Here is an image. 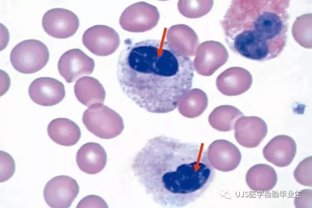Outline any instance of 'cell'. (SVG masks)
<instances>
[{"label":"cell","mask_w":312,"mask_h":208,"mask_svg":"<svg viewBox=\"0 0 312 208\" xmlns=\"http://www.w3.org/2000/svg\"><path fill=\"white\" fill-rule=\"evenodd\" d=\"M252 82V76L249 71L242 67H232L217 77L216 86L221 94L227 96H236L248 91Z\"/></svg>","instance_id":"2e32d148"},{"label":"cell","mask_w":312,"mask_h":208,"mask_svg":"<svg viewBox=\"0 0 312 208\" xmlns=\"http://www.w3.org/2000/svg\"><path fill=\"white\" fill-rule=\"evenodd\" d=\"M107 154L98 143L88 142L83 145L76 154V162L79 169L89 174L100 172L107 163Z\"/></svg>","instance_id":"ac0fdd59"},{"label":"cell","mask_w":312,"mask_h":208,"mask_svg":"<svg viewBox=\"0 0 312 208\" xmlns=\"http://www.w3.org/2000/svg\"><path fill=\"white\" fill-rule=\"evenodd\" d=\"M79 192L76 180L66 175L53 177L46 184L43 196L47 204L53 208H67Z\"/></svg>","instance_id":"ba28073f"},{"label":"cell","mask_w":312,"mask_h":208,"mask_svg":"<svg viewBox=\"0 0 312 208\" xmlns=\"http://www.w3.org/2000/svg\"><path fill=\"white\" fill-rule=\"evenodd\" d=\"M213 5V0H180L178 1L177 8L183 16L189 19H196L208 14Z\"/></svg>","instance_id":"d4e9b609"},{"label":"cell","mask_w":312,"mask_h":208,"mask_svg":"<svg viewBox=\"0 0 312 208\" xmlns=\"http://www.w3.org/2000/svg\"><path fill=\"white\" fill-rule=\"evenodd\" d=\"M82 40L89 51L98 56L113 54L120 44L117 33L104 25H96L87 29L83 34Z\"/></svg>","instance_id":"9c48e42d"},{"label":"cell","mask_w":312,"mask_h":208,"mask_svg":"<svg viewBox=\"0 0 312 208\" xmlns=\"http://www.w3.org/2000/svg\"><path fill=\"white\" fill-rule=\"evenodd\" d=\"M312 13L298 16L292 28V33L294 40L300 46L307 49L312 48Z\"/></svg>","instance_id":"cb8c5ba5"},{"label":"cell","mask_w":312,"mask_h":208,"mask_svg":"<svg viewBox=\"0 0 312 208\" xmlns=\"http://www.w3.org/2000/svg\"><path fill=\"white\" fill-rule=\"evenodd\" d=\"M77 207L107 208L108 206L105 201L101 197L96 195H89L82 199L78 204Z\"/></svg>","instance_id":"f1b7e54d"},{"label":"cell","mask_w":312,"mask_h":208,"mask_svg":"<svg viewBox=\"0 0 312 208\" xmlns=\"http://www.w3.org/2000/svg\"><path fill=\"white\" fill-rule=\"evenodd\" d=\"M206 93L198 88L190 89L178 99L177 107L184 117L193 118L201 115L208 106Z\"/></svg>","instance_id":"7402d4cb"},{"label":"cell","mask_w":312,"mask_h":208,"mask_svg":"<svg viewBox=\"0 0 312 208\" xmlns=\"http://www.w3.org/2000/svg\"><path fill=\"white\" fill-rule=\"evenodd\" d=\"M160 15L154 5L144 1L127 7L119 18V24L125 30L140 33L151 30L157 24Z\"/></svg>","instance_id":"8992f818"},{"label":"cell","mask_w":312,"mask_h":208,"mask_svg":"<svg viewBox=\"0 0 312 208\" xmlns=\"http://www.w3.org/2000/svg\"><path fill=\"white\" fill-rule=\"evenodd\" d=\"M244 116L236 107L224 105L214 108L209 114L208 121L211 126L220 132H229L234 129L236 120Z\"/></svg>","instance_id":"603a6c76"},{"label":"cell","mask_w":312,"mask_h":208,"mask_svg":"<svg viewBox=\"0 0 312 208\" xmlns=\"http://www.w3.org/2000/svg\"><path fill=\"white\" fill-rule=\"evenodd\" d=\"M15 170V161L8 153L0 151V182L9 179Z\"/></svg>","instance_id":"4316f807"},{"label":"cell","mask_w":312,"mask_h":208,"mask_svg":"<svg viewBox=\"0 0 312 208\" xmlns=\"http://www.w3.org/2000/svg\"><path fill=\"white\" fill-rule=\"evenodd\" d=\"M82 122L91 133L105 139L117 136L124 129L120 115L102 103L89 106L83 113Z\"/></svg>","instance_id":"277c9868"},{"label":"cell","mask_w":312,"mask_h":208,"mask_svg":"<svg viewBox=\"0 0 312 208\" xmlns=\"http://www.w3.org/2000/svg\"><path fill=\"white\" fill-rule=\"evenodd\" d=\"M207 156L211 166L223 172L234 170L241 160V154L238 148L225 139L213 141L208 148Z\"/></svg>","instance_id":"7c38bea8"},{"label":"cell","mask_w":312,"mask_h":208,"mask_svg":"<svg viewBox=\"0 0 312 208\" xmlns=\"http://www.w3.org/2000/svg\"><path fill=\"white\" fill-rule=\"evenodd\" d=\"M165 33L166 41L176 53L186 57L195 55L199 39L192 28L185 24H176L171 26Z\"/></svg>","instance_id":"9a60e30c"},{"label":"cell","mask_w":312,"mask_h":208,"mask_svg":"<svg viewBox=\"0 0 312 208\" xmlns=\"http://www.w3.org/2000/svg\"><path fill=\"white\" fill-rule=\"evenodd\" d=\"M229 58L228 52L220 42L207 40L200 43L194 59V70L199 75L210 76L223 66Z\"/></svg>","instance_id":"52a82bcc"},{"label":"cell","mask_w":312,"mask_h":208,"mask_svg":"<svg viewBox=\"0 0 312 208\" xmlns=\"http://www.w3.org/2000/svg\"><path fill=\"white\" fill-rule=\"evenodd\" d=\"M294 204L296 208L312 207V190L305 189L300 191L296 194L294 199Z\"/></svg>","instance_id":"83f0119b"},{"label":"cell","mask_w":312,"mask_h":208,"mask_svg":"<svg viewBox=\"0 0 312 208\" xmlns=\"http://www.w3.org/2000/svg\"><path fill=\"white\" fill-rule=\"evenodd\" d=\"M245 180L253 191L267 192L272 190L277 182V175L271 166L259 164L252 166L247 172Z\"/></svg>","instance_id":"ffe728a7"},{"label":"cell","mask_w":312,"mask_h":208,"mask_svg":"<svg viewBox=\"0 0 312 208\" xmlns=\"http://www.w3.org/2000/svg\"><path fill=\"white\" fill-rule=\"evenodd\" d=\"M49 58L48 48L37 39H27L19 43L13 48L10 56L14 68L25 74L39 71L46 65Z\"/></svg>","instance_id":"5b68a950"},{"label":"cell","mask_w":312,"mask_h":208,"mask_svg":"<svg viewBox=\"0 0 312 208\" xmlns=\"http://www.w3.org/2000/svg\"><path fill=\"white\" fill-rule=\"evenodd\" d=\"M74 92L77 99L87 107L102 104L106 95L102 85L97 79L90 76L79 78L74 85Z\"/></svg>","instance_id":"44dd1931"},{"label":"cell","mask_w":312,"mask_h":208,"mask_svg":"<svg viewBox=\"0 0 312 208\" xmlns=\"http://www.w3.org/2000/svg\"><path fill=\"white\" fill-rule=\"evenodd\" d=\"M47 133L56 143L64 146L75 145L81 136L80 130L74 121L66 118H57L48 124Z\"/></svg>","instance_id":"d6986e66"},{"label":"cell","mask_w":312,"mask_h":208,"mask_svg":"<svg viewBox=\"0 0 312 208\" xmlns=\"http://www.w3.org/2000/svg\"><path fill=\"white\" fill-rule=\"evenodd\" d=\"M234 137L241 146L247 148L257 147L266 137L268 128L266 122L255 116H243L235 123Z\"/></svg>","instance_id":"5bb4252c"},{"label":"cell","mask_w":312,"mask_h":208,"mask_svg":"<svg viewBox=\"0 0 312 208\" xmlns=\"http://www.w3.org/2000/svg\"><path fill=\"white\" fill-rule=\"evenodd\" d=\"M131 169L146 193L166 207H183L196 201L215 173L203 143L163 135L148 141L135 156Z\"/></svg>","instance_id":"6da1fadb"},{"label":"cell","mask_w":312,"mask_h":208,"mask_svg":"<svg viewBox=\"0 0 312 208\" xmlns=\"http://www.w3.org/2000/svg\"><path fill=\"white\" fill-rule=\"evenodd\" d=\"M77 16L68 9L56 8L49 10L42 19L44 30L57 38H66L73 36L79 27Z\"/></svg>","instance_id":"30bf717a"},{"label":"cell","mask_w":312,"mask_h":208,"mask_svg":"<svg viewBox=\"0 0 312 208\" xmlns=\"http://www.w3.org/2000/svg\"><path fill=\"white\" fill-rule=\"evenodd\" d=\"M95 68L94 59L79 49L64 53L58 63L60 75L67 83H72L83 75H89Z\"/></svg>","instance_id":"8fae6325"},{"label":"cell","mask_w":312,"mask_h":208,"mask_svg":"<svg viewBox=\"0 0 312 208\" xmlns=\"http://www.w3.org/2000/svg\"><path fill=\"white\" fill-rule=\"evenodd\" d=\"M296 152L294 140L286 135H279L273 138L264 147L263 155L268 162L278 167L289 166Z\"/></svg>","instance_id":"e0dca14e"},{"label":"cell","mask_w":312,"mask_h":208,"mask_svg":"<svg viewBox=\"0 0 312 208\" xmlns=\"http://www.w3.org/2000/svg\"><path fill=\"white\" fill-rule=\"evenodd\" d=\"M312 157L302 160L295 169L293 176L297 182L307 187H312Z\"/></svg>","instance_id":"484cf974"},{"label":"cell","mask_w":312,"mask_h":208,"mask_svg":"<svg viewBox=\"0 0 312 208\" xmlns=\"http://www.w3.org/2000/svg\"><path fill=\"white\" fill-rule=\"evenodd\" d=\"M288 0H234L220 21L234 53L253 60L277 57L287 40Z\"/></svg>","instance_id":"3957f363"},{"label":"cell","mask_w":312,"mask_h":208,"mask_svg":"<svg viewBox=\"0 0 312 208\" xmlns=\"http://www.w3.org/2000/svg\"><path fill=\"white\" fill-rule=\"evenodd\" d=\"M29 95L35 103L43 106H51L60 102L65 95L63 84L49 77L34 80L28 89Z\"/></svg>","instance_id":"4fadbf2b"},{"label":"cell","mask_w":312,"mask_h":208,"mask_svg":"<svg viewBox=\"0 0 312 208\" xmlns=\"http://www.w3.org/2000/svg\"><path fill=\"white\" fill-rule=\"evenodd\" d=\"M124 41L118 57L117 80L125 95L148 112L168 113L190 90L194 76L190 57L179 55L165 40Z\"/></svg>","instance_id":"7a4b0ae2"}]
</instances>
